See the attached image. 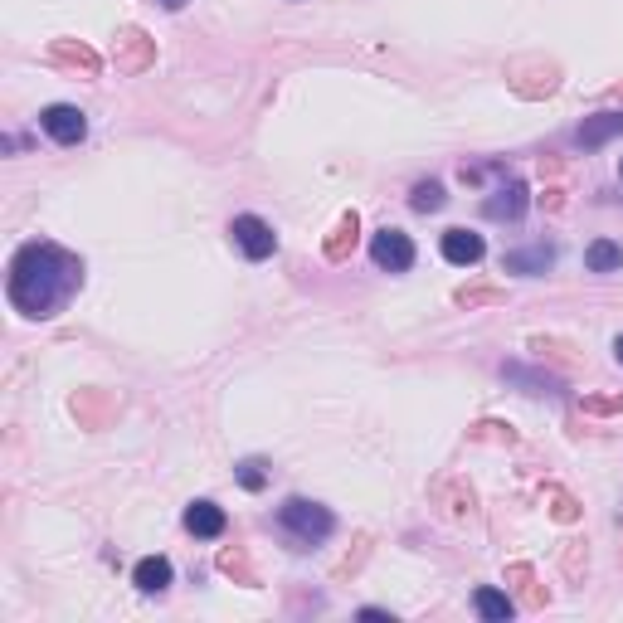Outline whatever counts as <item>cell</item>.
<instances>
[{
	"label": "cell",
	"instance_id": "cell-1",
	"mask_svg": "<svg viewBox=\"0 0 623 623\" xmlns=\"http://www.w3.org/2000/svg\"><path fill=\"white\" fill-rule=\"evenodd\" d=\"M78 278H83V268L74 254H64L54 244H25L10 263V302L25 317H54L74 297Z\"/></svg>",
	"mask_w": 623,
	"mask_h": 623
},
{
	"label": "cell",
	"instance_id": "cell-2",
	"mask_svg": "<svg viewBox=\"0 0 623 623\" xmlns=\"http://www.w3.org/2000/svg\"><path fill=\"white\" fill-rule=\"evenodd\" d=\"M278 521H283V531H293L302 546H312V541H327L331 526H336L327 507H317V502H307V497H288V502L278 507Z\"/></svg>",
	"mask_w": 623,
	"mask_h": 623
},
{
	"label": "cell",
	"instance_id": "cell-3",
	"mask_svg": "<svg viewBox=\"0 0 623 623\" xmlns=\"http://www.w3.org/2000/svg\"><path fill=\"white\" fill-rule=\"evenodd\" d=\"M370 258H375V268H385V273H409L414 268V244H409V234L404 229H375V239H370Z\"/></svg>",
	"mask_w": 623,
	"mask_h": 623
},
{
	"label": "cell",
	"instance_id": "cell-4",
	"mask_svg": "<svg viewBox=\"0 0 623 623\" xmlns=\"http://www.w3.org/2000/svg\"><path fill=\"white\" fill-rule=\"evenodd\" d=\"M39 127H44L54 142L74 147V142H83V132H88V117H83L78 108H69V103H54V108L39 112Z\"/></svg>",
	"mask_w": 623,
	"mask_h": 623
},
{
	"label": "cell",
	"instance_id": "cell-5",
	"mask_svg": "<svg viewBox=\"0 0 623 623\" xmlns=\"http://www.w3.org/2000/svg\"><path fill=\"white\" fill-rule=\"evenodd\" d=\"M229 234H234V244L244 249L249 258H268L278 249V239H273V229L258 220V215H239V220L229 224Z\"/></svg>",
	"mask_w": 623,
	"mask_h": 623
},
{
	"label": "cell",
	"instance_id": "cell-6",
	"mask_svg": "<svg viewBox=\"0 0 623 623\" xmlns=\"http://www.w3.org/2000/svg\"><path fill=\"white\" fill-rule=\"evenodd\" d=\"M526 205H531V195H526V181H502L492 195H487V220H521L526 215Z\"/></svg>",
	"mask_w": 623,
	"mask_h": 623
},
{
	"label": "cell",
	"instance_id": "cell-7",
	"mask_svg": "<svg viewBox=\"0 0 623 623\" xmlns=\"http://www.w3.org/2000/svg\"><path fill=\"white\" fill-rule=\"evenodd\" d=\"M482 254H487V249H482V234H473V229H448V234H443V258H448V263L473 268Z\"/></svg>",
	"mask_w": 623,
	"mask_h": 623
},
{
	"label": "cell",
	"instance_id": "cell-8",
	"mask_svg": "<svg viewBox=\"0 0 623 623\" xmlns=\"http://www.w3.org/2000/svg\"><path fill=\"white\" fill-rule=\"evenodd\" d=\"M185 526H190L195 536L215 541V536H224V512L215 502H195V507H185Z\"/></svg>",
	"mask_w": 623,
	"mask_h": 623
},
{
	"label": "cell",
	"instance_id": "cell-9",
	"mask_svg": "<svg viewBox=\"0 0 623 623\" xmlns=\"http://www.w3.org/2000/svg\"><path fill=\"white\" fill-rule=\"evenodd\" d=\"M132 580H137L142 594H161V589L171 585V560H166V555H147V560L132 570Z\"/></svg>",
	"mask_w": 623,
	"mask_h": 623
},
{
	"label": "cell",
	"instance_id": "cell-10",
	"mask_svg": "<svg viewBox=\"0 0 623 623\" xmlns=\"http://www.w3.org/2000/svg\"><path fill=\"white\" fill-rule=\"evenodd\" d=\"M623 132V112H599V117H585L580 127V147H604L609 137Z\"/></svg>",
	"mask_w": 623,
	"mask_h": 623
},
{
	"label": "cell",
	"instance_id": "cell-11",
	"mask_svg": "<svg viewBox=\"0 0 623 623\" xmlns=\"http://www.w3.org/2000/svg\"><path fill=\"white\" fill-rule=\"evenodd\" d=\"M356 234H361V220H356V210H351V215H341V224L331 229V239H327V258H331V263H341V258L356 249Z\"/></svg>",
	"mask_w": 623,
	"mask_h": 623
},
{
	"label": "cell",
	"instance_id": "cell-12",
	"mask_svg": "<svg viewBox=\"0 0 623 623\" xmlns=\"http://www.w3.org/2000/svg\"><path fill=\"white\" fill-rule=\"evenodd\" d=\"M550 263H555V249H546V244H536V249H521V254L502 258V268H507V273H546Z\"/></svg>",
	"mask_w": 623,
	"mask_h": 623
},
{
	"label": "cell",
	"instance_id": "cell-13",
	"mask_svg": "<svg viewBox=\"0 0 623 623\" xmlns=\"http://www.w3.org/2000/svg\"><path fill=\"white\" fill-rule=\"evenodd\" d=\"M473 604H477V614H482V619H492V623H507V619H512V609H516L512 599H507L502 589H492V585L477 589Z\"/></svg>",
	"mask_w": 623,
	"mask_h": 623
},
{
	"label": "cell",
	"instance_id": "cell-14",
	"mask_svg": "<svg viewBox=\"0 0 623 623\" xmlns=\"http://www.w3.org/2000/svg\"><path fill=\"white\" fill-rule=\"evenodd\" d=\"M585 263H589V273H614V268H623V249L609 244V239H594L585 249Z\"/></svg>",
	"mask_w": 623,
	"mask_h": 623
},
{
	"label": "cell",
	"instance_id": "cell-15",
	"mask_svg": "<svg viewBox=\"0 0 623 623\" xmlns=\"http://www.w3.org/2000/svg\"><path fill=\"white\" fill-rule=\"evenodd\" d=\"M409 205H414L419 215H434V210H443V185L439 181H419V185H414V195H409Z\"/></svg>",
	"mask_w": 623,
	"mask_h": 623
},
{
	"label": "cell",
	"instance_id": "cell-16",
	"mask_svg": "<svg viewBox=\"0 0 623 623\" xmlns=\"http://www.w3.org/2000/svg\"><path fill=\"white\" fill-rule=\"evenodd\" d=\"M239 482H244L249 492H258V487L268 482V473H263V463H258V458H244V463H239Z\"/></svg>",
	"mask_w": 623,
	"mask_h": 623
},
{
	"label": "cell",
	"instance_id": "cell-17",
	"mask_svg": "<svg viewBox=\"0 0 623 623\" xmlns=\"http://www.w3.org/2000/svg\"><path fill=\"white\" fill-rule=\"evenodd\" d=\"M589 409H599V414H604V409H623V395H614V400H585Z\"/></svg>",
	"mask_w": 623,
	"mask_h": 623
},
{
	"label": "cell",
	"instance_id": "cell-18",
	"mask_svg": "<svg viewBox=\"0 0 623 623\" xmlns=\"http://www.w3.org/2000/svg\"><path fill=\"white\" fill-rule=\"evenodd\" d=\"M156 5H166V10H181L185 0H156Z\"/></svg>",
	"mask_w": 623,
	"mask_h": 623
},
{
	"label": "cell",
	"instance_id": "cell-19",
	"mask_svg": "<svg viewBox=\"0 0 623 623\" xmlns=\"http://www.w3.org/2000/svg\"><path fill=\"white\" fill-rule=\"evenodd\" d=\"M614 356H619V366H623V336H614Z\"/></svg>",
	"mask_w": 623,
	"mask_h": 623
},
{
	"label": "cell",
	"instance_id": "cell-20",
	"mask_svg": "<svg viewBox=\"0 0 623 623\" xmlns=\"http://www.w3.org/2000/svg\"><path fill=\"white\" fill-rule=\"evenodd\" d=\"M619 176H623V161H619Z\"/></svg>",
	"mask_w": 623,
	"mask_h": 623
}]
</instances>
